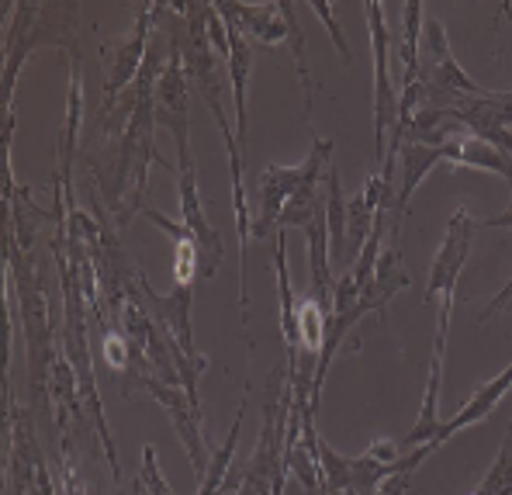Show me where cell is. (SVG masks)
Returning a JSON list of instances; mask_svg holds the SVG:
<instances>
[{
    "label": "cell",
    "mask_w": 512,
    "mask_h": 495,
    "mask_svg": "<svg viewBox=\"0 0 512 495\" xmlns=\"http://www.w3.org/2000/svg\"><path fill=\"white\" fill-rule=\"evenodd\" d=\"M326 191H329V205H326L329 260H336V264L346 270V267H353V257H350V239H346V201H343L340 170H336V163H329V170H326Z\"/></svg>",
    "instance_id": "cell-9"
},
{
    "label": "cell",
    "mask_w": 512,
    "mask_h": 495,
    "mask_svg": "<svg viewBox=\"0 0 512 495\" xmlns=\"http://www.w3.org/2000/svg\"><path fill=\"white\" fill-rule=\"evenodd\" d=\"M512 388V364L506 367L502 374H495L488 385H481L478 392L471 395L468 402H464V409L457 412L454 419H447V423H440V433H436L433 447H443L447 440H454L457 433H464L468 426L481 423V419H488L495 412V405H499L502 399H506V392Z\"/></svg>",
    "instance_id": "cell-6"
},
{
    "label": "cell",
    "mask_w": 512,
    "mask_h": 495,
    "mask_svg": "<svg viewBox=\"0 0 512 495\" xmlns=\"http://www.w3.org/2000/svg\"><path fill=\"white\" fill-rule=\"evenodd\" d=\"M474 495H512V423L506 430V444H502L495 464L488 468V475L481 478V485Z\"/></svg>",
    "instance_id": "cell-11"
},
{
    "label": "cell",
    "mask_w": 512,
    "mask_h": 495,
    "mask_svg": "<svg viewBox=\"0 0 512 495\" xmlns=\"http://www.w3.org/2000/svg\"><path fill=\"white\" fill-rule=\"evenodd\" d=\"M409 284H412V277L402 264L398 246H384V253L378 257V267H374V277L367 281V288L360 291V302H367L371 312L384 315L391 298H395L402 288H409Z\"/></svg>",
    "instance_id": "cell-8"
},
{
    "label": "cell",
    "mask_w": 512,
    "mask_h": 495,
    "mask_svg": "<svg viewBox=\"0 0 512 495\" xmlns=\"http://www.w3.org/2000/svg\"><path fill=\"white\" fill-rule=\"evenodd\" d=\"M333 163V139H319L315 135L308 156L298 167H263L256 174V201H260V212L250 225L256 239H267L274 229H281V212L291 198L308 184V180L322 177Z\"/></svg>",
    "instance_id": "cell-2"
},
{
    "label": "cell",
    "mask_w": 512,
    "mask_h": 495,
    "mask_svg": "<svg viewBox=\"0 0 512 495\" xmlns=\"http://www.w3.org/2000/svg\"><path fill=\"white\" fill-rule=\"evenodd\" d=\"M471 232L474 219L468 215V208H457L447 222V236H443L440 250L433 257L429 267V281H426V305L436 302V340H433V360H447V340H450V319H454V305H457V277H461L464 264H468L471 253Z\"/></svg>",
    "instance_id": "cell-1"
},
{
    "label": "cell",
    "mask_w": 512,
    "mask_h": 495,
    "mask_svg": "<svg viewBox=\"0 0 512 495\" xmlns=\"http://www.w3.org/2000/svg\"><path fill=\"white\" fill-rule=\"evenodd\" d=\"M474 229H512V205L502 215H492V219H474Z\"/></svg>",
    "instance_id": "cell-14"
},
{
    "label": "cell",
    "mask_w": 512,
    "mask_h": 495,
    "mask_svg": "<svg viewBox=\"0 0 512 495\" xmlns=\"http://www.w3.org/2000/svg\"><path fill=\"white\" fill-rule=\"evenodd\" d=\"M509 302H512V281L506 284V288H502V291H499V295H495V298H492V305H488V309H485V312H481V315H478V319H481V322L495 319V315H499L502 309H506V305H509Z\"/></svg>",
    "instance_id": "cell-13"
},
{
    "label": "cell",
    "mask_w": 512,
    "mask_h": 495,
    "mask_svg": "<svg viewBox=\"0 0 512 495\" xmlns=\"http://www.w3.org/2000/svg\"><path fill=\"white\" fill-rule=\"evenodd\" d=\"M222 18V14H218ZM225 21V35H229V52H225V63H229V84L232 97H236V139L239 146H246V87H250V70H253V42L239 32L236 21Z\"/></svg>",
    "instance_id": "cell-7"
},
{
    "label": "cell",
    "mask_w": 512,
    "mask_h": 495,
    "mask_svg": "<svg viewBox=\"0 0 512 495\" xmlns=\"http://www.w3.org/2000/svg\"><path fill=\"white\" fill-rule=\"evenodd\" d=\"M153 118H156V125H167L173 132L180 156L191 153V139H187V70H184V56H180L177 35H173V49L167 56V66H163L160 80H156Z\"/></svg>",
    "instance_id": "cell-4"
},
{
    "label": "cell",
    "mask_w": 512,
    "mask_h": 495,
    "mask_svg": "<svg viewBox=\"0 0 512 495\" xmlns=\"http://www.w3.org/2000/svg\"><path fill=\"white\" fill-rule=\"evenodd\" d=\"M246 405H250V399L243 395V402H239V409H236V423H232L229 437H225V444L215 450V457L208 461L205 478L198 482V495H222L225 492V482H229V471H232V454H236L239 430H243V419H246Z\"/></svg>",
    "instance_id": "cell-10"
},
{
    "label": "cell",
    "mask_w": 512,
    "mask_h": 495,
    "mask_svg": "<svg viewBox=\"0 0 512 495\" xmlns=\"http://www.w3.org/2000/svg\"><path fill=\"white\" fill-rule=\"evenodd\" d=\"M312 14H319L322 21H326V28H329V35H333V45H336V52H340V63L343 66H350L353 63V52H350V42L343 39V32H340V25H336V18H333V11L336 7L333 4H319V0H312V4H305Z\"/></svg>",
    "instance_id": "cell-12"
},
{
    "label": "cell",
    "mask_w": 512,
    "mask_h": 495,
    "mask_svg": "<svg viewBox=\"0 0 512 495\" xmlns=\"http://www.w3.org/2000/svg\"><path fill=\"white\" fill-rule=\"evenodd\" d=\"M215 11L236 21L239 32L253 45H281L288 39V21L281 14V4H215Z\"/></svg>",
    "instance_id": "cell-5"
},
{
    "label": "cell",
    "mask_w": 512,
    "mask_h": 495,
    "mask_svg": "<svg viewBox=\"0 0 512 495\" xmlns=\"http://www.w3.org/2000/svg\"><path fill=\"white\" fill-rule=\"evenodd\" d=\"M367 25H371V49H374V160L384 163L388 156V132L398 125V97L391 87V32L384 21V4H364Z\"/></svg>",
    "instance_id": "cell-3"
}]
</instances>
